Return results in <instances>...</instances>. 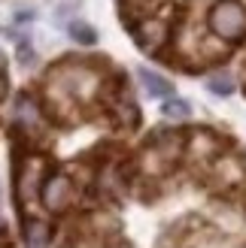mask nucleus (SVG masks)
Masks as SVG:
<instances>
[{
  "mask_svg": "<svg viewBox=\"0 0 246 248\" xmlns=\"http://www.w3.org/2000/svg\"><path fill=\"white\" fill-rule=\"evenodd\" d=\"M207 88H210L213 94H219V97H228L231 91H234V82H231V76H225V73H216V76H210Z\"/></svg>",
  "mask_w": 246,
  "mask_h": 248,
  "instance_id": "nucleus-5",
  "label": "nucleus"
},
{
  "mask_svg": "<svg viewBox=\"0 0 246 248\" xmlns=\"http://www.w3.org/2000/svg\"><path fill=\"white\" fill-rule=\"evenodd\" d=\"M67 197H70V185L64 176H52L46 182V188H43V203L46 209H61L67 203Z\"/></svg>",
  "mask_w": 246,
  "mask_h": 248,
  "instance_id": "nucleus-2",
  "label": "nucleus"
},
{
  "mask_svg": "<svg viewBox=\"0 0 246 248\" xmlns=\"http://www.w3.org/2000/svg\"><path fill=\"white\" fill-rule=\"evenodd\" d=\"M161 112L167 115V118H189V103L186 100H174V97H170V100H164V106H161Z\"/></svg>",
  "mask_w": 246,
  "mask_h": 248,
  "instance_id": "nucleus-6",
  "label": "nucleus"
},
{
  "mask_svg": "<svg viewBox=\"0 0 246 248\" xmlns=\"http://www.w3.org/2000/svg\"><path fill=\"white\" fill-rule=\"evenodd\" d=\"M137 76H140V82H143L146 94H152V97H170V94H174V85H170L164 76H158V73H152V70L140 67V70H137Z\"/></svg>",
  "mask_w": 246,
  "mask_h": 248,
  "instance_id": "nucleus-3",
  "label": "nucleus"
},
{
  "mask_svg": "<svg viewBox=\"0 0 246 248\" xmlns=\"http://www.w3.org/2000/svg\"><path fill=\"white\" fill-rule=\"evenodd\" d=\"M210 28L222 40H240L246 33V9L237 0H219L210 12Z\"/></svg>",
  "mask_w": 246,
  "mask_h": 248,
  "instance_id": "nucleus-1",
  "label": "nucleus"
},
{
  "mask_svg": "<svg viewBox=\"0 0 246 248\" xmlns=\"http://www.w3.org/2000/svg\"><path fill=\"white\" fill-rule=\"evenodd\" d=\"M70 36L76 43H82V46H94L97 43L94 28H91V24H85V21H70Z\"/></svg>",
  "mask_w": 246,
  "mask_h": 248,
  "instance_id": "nucleus-4",
  "label": "nucleus"
},
{
  "mask_svg": "<svg viewBox=\"0 0 246 248\" xmlns=\"http://www.w3.org/2000/svg\"><path fill=\"white\" fill-rule=\"evenodd\" d=\"M43 245H46V227L34 224L31 227V248H43Z\"/></svg>",
  "mask_w": 246,
  "mask_h": 248,
  "instance_id": "nucleus-7",
  "label": "nucleus"
},
{
  "mask_svg": "<svg viewBox=\"0 0 246 248\" xmlns=\"http://www.w3.org/2000/svg\"><path fill=\"white\" fill-rule=\"evenodd\" d=\"M3 94H6V79L0 76V97H3Z\"/></svg>",
  "mask_w": 246,
  "mask_h": 248,
  "instance_id": "nucleus-8",
  "label": "nucleus"
}]
</instances>
